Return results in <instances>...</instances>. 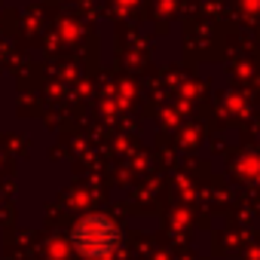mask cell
Segmentation results:
<instances>
[{"mask_svg":"<svg viewBox=\"0 0 260 260\" xmlns=\"http://www.w3.org/2000/svg\"><path fill=\"white\" fill-rule=\"evenodd\" d=\"M71 245L89 260H107L119 248V226L104 214H86L71 226Z\"/></svg>","mask_w":260,"mask_h":260,"instance_id":"cell-1","label":"cell"}]
</instances>
